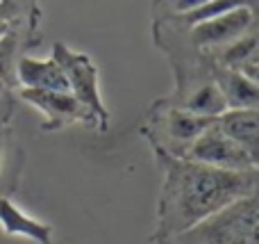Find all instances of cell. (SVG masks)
Masks as SVG:
<instances>
[{"mask_svg":"<svg viewBox=\"0 0 259 244\" xmlns=\"http://www.w3.org/2000/svg\"><path fill=\"white\" fill-rule=\"evenodd\" d=\"M9 140H12V126H9V119H0V181H3L5 169H7Z\"/></svg>","mask_w":259,"mask_h":244,"instance_id":"14","label":"cell"},{"mask_svg":"<svg viewBox=\"0 0 259 244\" xmlns=\"http://www.w3.org/2000/svg\"><path fill=\"white\" fill-rule=\"evenodd\" d=\"M0 18H5V21H9V23H23V14H21V9H16L14 5H9V3H5V0H0Z\"/></svg>","mask_w":259,"mask_h":244,"instance_id":"15","label":"cell"},{"mask_svg":"<svg viewBox=\"0 0 259 244\" xmlns=\"http://www.w3.org/2000/svg\"><path fill=\"white\" fill-rule=\"evenodd\" d=\"M12 30H16V25H14V23H9V21H5V18H0V41H3Z\"/></svg>","mask_w":259,"mask_h":244,"instance_id":"16","label":"cell"},{"mask_svg":"<svg viewBox=\"0 0 259 244\" xmlns=\"http://www.w3.org/2000/svg\"><path fill=\"white\" fill-rule=\"evenodd\" d=\"M166 244H259V199L243 196Z\"/></svg>","mask_w":259,"mask_h":244,"instance_id":"3","label":"cell"},{"mask_svg":"<svg viewBox=\"0 0 259 244\" xmlns=\"http://www.w3.org/2000/svg\"><path fill=\"white\" fill-rule=\"evenodd\" d=\"M211 64L221 68H230L241 76L259 82V34L257 27L228 44L211 57Z\"/></svg>","mask_w":259,"mask_h":244,"instance_id":"10","label":"cell"},{"mask_svg":"<svg viewBox=\"0 0 259 244\" xmlns=\"http://www.w3.org/2000/svg\"><path fill=\"white\" fill-rule=\"evenodd\" d=\"M5 98H9V89L3 85V82H0V105H5V103H3Z\"/></svg>","mask_w":259,"mask_h":244,"instance_id":"17","label":"cell"},{"mask_svg":"<svg viewBox=\"0 0 259 244\" xmlns=\"http://www.w3.org/2000/svg\"><path fill=\"white\" fill-rule=\"evenodd\" d=\"M214 82L225 100V110H246L259 108V82L241 76L230 68H211Z\"/></svg>","mask_w":259,"mask_h":244,"instance_id":"12","label":"cell"},{"mask_svg":"<svg viewBox=\"0 0 259 244\" xmlns=\"http://www.w3.org/2000/svg\"><path fill=\"white\" fill-rule=\"evenodd\" d=\"M216 119L198 117L187 110L170 105L166 98H157L148 105L139 132L148 142L152 153L182 158L193 140L214 123Z\"/></svg>","mask_w":259,"mask_h":244,"instance_id":"2","label":"cell"},{"mask_svg":"<svg viewBox=\"0 0 259 244\" xmlns=\"http://www.w3.org/2000/svg\"><path fill=\"white\" fill-rule=\"evenodd\" d=\"M175 21V18H173ZM182 25V23H180ZM184 27V39L193 50H198L200 55H205L211 62L216 53L221 48H225L228 44L237 41L239 37H243L246 32L257 27V9H232L228 14L207 18V21L193 23V25H182Z\"/></svg>","mask_w":259,"mask_h":244,"instance_id":"5","label":"cell"},{"mask_svg":"<svg viewBox=\"0 0 259 244\" xmlns=\"http://www.w3.org/2000/svg\"><path fill=\"white\" fill-rule=\"evenodd\" d=\"M152 158L161 171L155 228L148 235L152 244H166L234 201L257 194L259 169L225 171L164 153H152Z\"/></svg>","mask_w":259,"mask_h":244,"instance_id":"1","label":"cell"},{"mask_svg":"<svg viewBox=\"0 0 259 244\" xmlns=\"http://www.w3.org/2000/svg\"><path fill=\"white\" fill-rule=\"evenodd\" d=\"M0 231L12 237H25L34 244H55V226L18 208L7 194H0Z\"/></svg>","mask_w":259,"mask_h":244,"instance_id":"8","label":"cell"},{"mask_svg":"<svg viewBox=\"0 0 259 244\" xmlns=\"http://www.w3.org/2000/svg\"><path fill=\"white\" fill-rule=\"evenodd\" d=\"M216 126L259 162V108L225 110L216 117Z\"/></svg>","mask_w":259,"mask_h":244,"instance_id":"11","label":"cell"},{"mask_svg":"<svg viewBox=\"0 0 259 244\" xmlns=\"http://www.w3.org/2000/svg\"><path fill=\"white\" fill-rule=\"evenodd\" d=\"M50 57L62 68L71 96L94 114V119L98 121L100 132H107L109 126H112V114H109L107 105L103 100V91H100L98 64L91 59L89 53L73 50L64 41H55Z\"/></svg>","mask_w":259,"mask_h":244,"instance_id":"4","label":"cell"},{"mask_svg":"<svg viewBox=\"0 0 259 244\" xmlns=\"http://www.w3.org/2000/svg\"><path fill=\"white\" fill-rule=\"evenodd\" d=\"M21 98L25 100L30 108L44 114V123L41 130L44 132H55L64 130V128L80 123V126L89 128L94 132H100L98 121L94 114L80 105L71 96V91H41V89H21Z\"/></svg>","mask_w":259,"mask_h":244,"instance_id":"7","label":"cell"},{"mask_svg":"<svg viewBox=\"0 0 259 244\" xmlns=\"http://www.w3.org/2000/svg\"><path fill=\"white\" fill-rule=\"evenodd\" d=\"M16 85L23 89L68 91L66 78L53 57L39 59L32 55H21L16 62Z\"/></svg>","mask_w":259,"mask_h":244,"instance_id":"9","label":"cell"},{"mask_svg":"<svg viewBox=\"0 0 259 244\" xmlns=\"http://www.w3.org/2000/svg\"><path fill=\"white\" fill-rule=\"evenodd\" d=\"M180 160H189V162L205 164V167L214 169H225V171H252V169H259L257 160L250 158L237 142L230 140L216 126V121L189 144V149L184 151V155Z\"/></svg>","mask_w":259,"mask_h":244,"instance_id":"6","label":"cell"},{"mask_svg":"<svg viewBox=\"0 0 259 244\" xmlns=\"http://www.w3.org/2000/svg\"><path fill=\"white\" fill-rule=\"evenodd\" d=\"M23 34L16 30H12L3 41H0V82L7 87L9 91L16 89V62L21 57L18 48H21Z\"/></svg>","mask_w":259,"mask_h":244,"instance_id":"13","label":"cell"},{"mask_svg":"<svg viewBox=\"0 0 259 244\" xmlns=\"http://www.w3.org/2000/svg\"><path fill=\"white\" fill-rule=\"evenodd\" d=\"M9 114H12V105H0V119H9Z\"/></svg>","mask_w":259,"mask_h":244,"instance_id":"18","label":"cell"}]
</instances>
